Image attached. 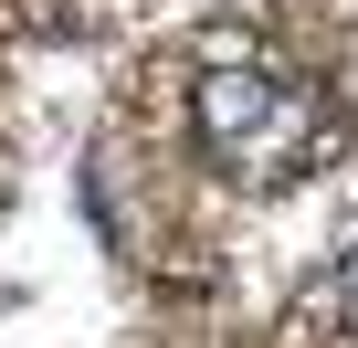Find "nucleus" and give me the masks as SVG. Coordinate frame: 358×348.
I'll list each match as a JSON object with an SVG mask.
<instances>
[{"instance_id": "f257e3e1", "label": "nucleus", "mask_w": 358, "mask_h": 348, "mask_svg": "<svg viewBox=\"0 0 358 348\" xmlns=\"http://www.w3.org/2000/svg\"><path fill=\"white\" fill-rule=\"evenodd\" d=\"M190 127H201V158L243 190H285L337 148V116L285 85V74H253V64H211L201 95H190Z\"/></svg>"}, {"instance_id": "f03ea898", "label": "nucleus", "mask_w": 358, "mask_h": 348, "mask_svg": "<svg viewBox=\"0 0 358 348\" xmlns=\"http://www.w3.org/2000/svg\"><path fill=\"white\" fill-rule=\"evenodd\" d=\"M327 316H337L348 348H358V232H348V253H337V274H327Z\"/></svg>"}]
</instances>
